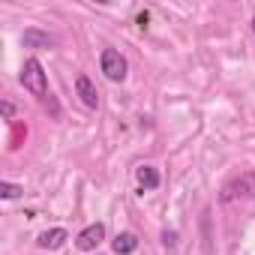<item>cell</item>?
<instances>
[{"label": "cell", "instance_id": "5b68a950", "mask_svg": "<svg viewBox=\"0 0 255 255\" xmlns=\"http://www.w3.org/2000/svg\"><path fill=\"white\" fill-rule=\"evenodd\" d=\"M135 183H138V192L144 195V192L159 189L162 177H159V171H156L153 165H138V168H135Z\"/></svg>", "mask_w": 255, "mask_h": 255}, {"label": "cell", "instance_id": "30bf717a", "mask_svg": "<svg viewBox=\"0 0 255 255\" xmlns=\"http://www.w3.org/2000/svg\"><path fill=\"white\" fill-rule=\"evenodd\" d=\"M21 192H24V189H21V186H15V183H6V180H3V183H0V195H3L6 201H12V198H18Z\"/></svg>", "mask_w": 255, "mask_h": 255}, {"label": "cell", "instance_id": "7c38bea8", "mask_svg": "<svg viewBox=\"0 0 255 255\" xmlns=\"http://www.w3.org/2000/svg\"><path fill=\"white\" fill-rule=\"evenodd\" d=\"M147 21H150V12H138V27L147 30Z\"/></svg>", "mask_w": 255, "mask_h": 255}, {"label": "cell", "instance_id": "4fadbf2b", "mask_svg": "<svg viewBox=\"0 0 255 255\" xmlns=\"http://www.w3.org/2000/svg\"><path fill=\"white\" fill-rule=\"evenodd\" d=\"M12 114H15V105H12V102H3V117L12 120Z\"/></svg>", "mask_w": 255, "mask_h": 255}, {"label": "cell", "instance_id": "9c48e42d", "mask_svg": "<svg viewBox=\"0 0 255 255\" xmlns=\"http://www.w3.org/2000/svg\"><path fill=\"white\" fill-rule=\"evenodd\" d=\"M54 39L48 33H39V30H24V48H51Z\"/></svg>", "mask_w": 255, "mask_h": 255}, {"label": "cell", "instance_id": "ba28073f", "mask_svg": "<svg viewBox=\"0 0 255 255\" xmlns=\"http://www.w3.org/2000/svg\"><path fill=\"white\" fill-rule=\"evenodd\" d=\"M111 249H114L117 255H132V252L138 249V237H135L132 231H123V234H117V237H114Z\"/></svg>", "mask_w": 255, "mask_h": 255}, {"label": "cell", "instance_id": "277c9868", "mask_svg": "<svg viewBox=\"0 0 255 255\" xmlns=\"http://www.w3.org/2000/svg\"><path fill=\"white\" fill-rule=\"evenodd\" d=\"M102 240H105V225H102V222H93V225L81 228V234L75 237V246H78L81 252H93Z\"/></svg>", "mask_w": 255, "mask_h": 255}, {"label": "cell", "instance_id": "7a4b0ae2", "mask_svg": "<svg viewBox=\"0 0 255 255\" xmlns=\"http://www.w3.org/2000/svg\"><path fill=\"white\" fill-rule=\"evenodd\" d=\"M237 198H255V171H246V174H240L222 186V192H219L222 204L237 201Z\"/></svg>", "mask_w": 255, "mask_h": 255}, {"label": "cell", "instance_id": "3957f363", "mask_svg": "<svg viewBox=\"0 0 255 255\" xmlns=\"http://www.w3.org/2000/svg\"><path fill=\"white\" fill-rule=\"evenodd\" d=\"M99 66H102V72H105L108 81H126V69H129V66H126V57L117 48H102Z\"/></svg>", "mask_w": 255, "mask_h": 255}, {"label": "cell", "instance_id": "5bb4252c", "mask_svg": "<svg viewBox=\"0 0 255 255\" xmlns=\"http://www.w3.org/2000/svg\"><path fill=\"white\" fill-rule=\"evenodd\" d=\"M252 30H255V12H252Z\"/></svg>", "mask_w": 255, "mask_h": 255}, {"label": "cell", "instance_id": "52a82bcc", "mask_svg": "<svg viewBox=\"0 0 255 255\" xmlns=\"http://www.w3.org/2000/svg\"><path fill=\"white\" fill-rule=\"evenodd\" d=\"M75 90H78V96H81V102L87 108H96L99 105V93H96V87H93V81L87 75H78L75 78Z\"/></svg>", "mask_w": 255, "mask_h": 255}, {"label": "cell", "instance_id": "8992f818", "mask_svg": "<svg viewBox=\"0 0 255 255\" xmlns=\"http://www.w3.org/2000/svg\"><path fill=\"white\" fill-rule=\"evenodd\" d=\"M66 240H69V231H66V228H48V231H42V234L36 237V246L54 252V249H60Z\"/></svg>", "mask_w": 255, "mask_h": 255}, {"label": "cell", "instance_id": "6da1fadb", "mask_svg": "<svg viewBox=\"0 0 255 255\" xmlns=\"http://www.w3.org/2000/svg\"><path fill=\"white\" fill-rule=\"evenodd\" d=\"M21 84H24V90H30L33 96L45 99V93H48V78H45V69H42V63H39L36 57H27V60H24Z\"/></svg>", "mask_w": 255, "mask_h": 255}, {"label": "cell", "instance_id": "8fae6325", "mask_svg": "<svg viewBox=\"0 0 255 255\" xmlns=\"http://www.w3.org/2000/svg\"><path fill=\"white\" fill-rule=\"evenodd\" d=\"M162 243L165 246H174L177 243V231H162Z\"/></svg>", "mask_w": 255, "mask_h": 255}]
</instances>
